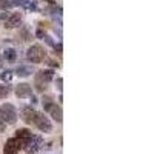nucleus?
<instances>
[{
    "mask_svg": "<svg viewBox=\"0 0 154 154\" xmlns=\"http://www.w3.org/2000/svg\"><path fill=\"white\" fill-rule=\"evenodd\" d=\"M54 79V71L53 69H42L34 75V86L38 93H43L49 86L51 80Z\"/></svg>",
    "mask_w": 154,
    "mask_h": 154,
    "instance_id": "obj_1",
    "label": "nucleus"
},
{
    "mask_svg": "<svg viewBox=\"0 0 154 154\" xmlns=\"http://www.w3.org/2000/svg\"><path fill=\"white\" fill-rule=\"evenodd\" d=\"M43 109L53 117L56 122H62L63 120V114H62V108H60V105H57L56 102H53L51 100V97H48V96H45L43 97Z\"/></svg>",
    "mask_w": 154,
    "mask_h": 154,
    "instance_id": "obj_2",
    "label": "nucleus"
},
{
    "mask_svg": "<svg viewBox=\"0 0 154 154\" xmlns=\"http://www.w3.org/2000/svg\"><path fill=\"white\" fill-rule=\"evenodd\" d=\"M0 119H2L6 125H12L17 120V109L11 103H3L0 106Z\"/></svg>",
    "mask_w": 154,
    "mask_h": 154,
    "instance_id": "obj_3",
    "label": "nucleus"
},
{
    "mask_svg": "<svg viewBox=\"0 0 154 154\" xmlns=\"http://www.w3.org/2000/svg\"><path fill=\"white\" fill-rule=\"evenodd\" d=\"M26 59L29 62H34V63H42L45 59H46V51L43 49V46L40 45H31L26 51Z\"/></svg>",
    "mask_w": 154,
    "mask_h": 154,
    "instance_id": "obj_4",
    "label": "nucleus"
},
{
    "mask_svg": "<svg viewBox=\"0 0 154 154\" xmlns=\"http://www.w3.org/2000/svg\"><path fill=\"white\" fill-rule=\"evenodd\" d=\"M28 140H23V139H17V137H11L8 142L5 143L3 152L5 154H17L20 149H25Z\"/></svg>",
    "mask_w": 154,
    "mask_h": 154,
    "instance_id": "obj_5",
    "label": "nucleus"
},
{
    "mask_svg": "<svg viewBox=\"0 0 154 154\" xmlns=\"http://www.w3.org/2000/svg\"><path fill=\"white\" fill-rule=\"evenodd\" d=\"M32 123H35V126L43 133H51V130H53V123H51V120L43 112H35V117H34Z\"/></svg>",
    "mask_w": 154,
    "mask_h": 154,
    "instance_id": "obj_6",
    "label": "nucleus"
},
{
    "mask_svg": "<svg viewBox=\"0 0 154 154\" xmlns=\"http://www.w3.org/2000/svg\"><path fill=\"white\" fill-rule=\"evenodd\" d=\"M42 148H43V137H42V136L32 134L31 139L28 140L26 146H25V151H26L28 154H35V152L40 151Z\"/></svg>",
    "mask_w": 154,
    "mask_h": 154,
    "instance_id": "obj_7",
    "label": "nucleus"
},
{
    "mask_svg": "<svg viewBox=\"0 0 154 154\" xmlns=\"http://www.w3.org/2000/svg\"><path fill=\"white\" fill-rule=\"evenodd\" d=\"M20 23H22V14L20 12H14V14H9L5 19V28H8V29L17 28V26H20Z\"/></svg>",
    "mask_w": 154,
    "mask_h": 154,
    "instance_id": "obj_8",
    "label": "nucleus"
},
{
    "mask_svg": "<svg viewBox=\"0 0 154 154\" xmlns=\"http://www.w3.org/2000/svg\"><path fill=\"white\" fill-rule=\"evenodd\" d=\"M35 109L31 106V105H25L20 111V117L26 122V123H32L34 122V117H35Z\"/></svg>",
    "mask_w": 154,
    "mask_h": 154,
    "instance_id": "obj_9",
    "label": "nucleus"
},
{
    "mask_svg": "<svg viewBox=\"0 0 154 154\" xmlns=\"http://www.w3.org/2000/svg\"><path fill=\"white\" fill-rule=\"evenodd\" d=\"M31 94H32V88H31V85H28V83H19V85L16 86V96H17L19 99L29 97Z\"/></svg>",
    "mask_w": 154,
    "mask_h": 154,
    "instance_id": "obj_10",
    "label": "nucleus"
},
{
    "mask_svg": "<svg viewBox=\"0 0 154 154\" xmlns=\"http://www.w3.org/2000/svg\"><path fill=\"white\" fill-rule=\"evenodd\" d=\"M16 6H22L28 11H37V3L34 0H14Z\"/></svg>",
    "mask_w": 154,
    "mask_h": 154,
    "instance_id": "obj_11",
    "label": "nucleus"
},
{
    "mask_svg": "<svg viewBox=\"0 0 154 154\" xmlns=\"http://www.w3.org/2000/svg\"><path fill=\"white\" fill-rule=\"evenodd\" d=\"M32 72H34V68L31 65H20L16 69V75H19V77H28Z\"/></svg>",
    "mask_w": 154,
    "mask_h": 154,
    "instance_id": "obj_12",
    "label": "nucleus"
},
{
    "mask_svg": "<svg viewBox=\"0 0 154 154\" xmlns=\"http://www.w3.org/2000/svg\"><path fill=\"white\" fill-rule=\"evenodd\" d=\"M3 60H6L9 63H14L17 60V51L14 48H6L3 53Z\"/></svg>",
    "mask_w": 154,
    "mask_h": 154,
    "instance_id": "obj_13",
    "label": "nucleus"
},
{
    "mask_svg": "<svg viewBox=\"0 0 154 154\" xmlns=\"http://www.w3.org/2000/svg\"><path fill=\"white\" fill-rule=\"evenodd\" d=\"M32 136V133L28 130V128H20V130L16 131V137L17 139H23V140H29Z\"/></svg>",
    "mask_w": 154,
    "mask_h": 154,
    "instance_id": "obj_14",
    "label": "nucleus"
},
{
    "mask_svg": "<svg viewBox=\"0 0 154 154\" xmlns=\"http://www.w3.org/2000/svg\"><path fill=\"white\" fill-rule=\"evenodd\" d=\"M0 79H2L5 83H9V82L12 80V71H9V69H5L2 74H0Z\"/></svg>",
    "mask_w": 154,
    "mask_h": 154,
    "instance_id": "obj_15",
    "label": "nucleus"
},
{
    "mask_svg": "<svg viewBox=\"0 0 154 154\" xmlns=\"http://www.w3.org/2000/svg\"><path fill=\"white\" fill-rule=\"evenodd\" d=\"M14 6H16L14 0H0V8L2 9H11Z\"/></svg>",
    "mask_w": 154,
    "mask_h": 154,
    "instance_id": "obj_16",
    "label": "nucleus"
},
{
    "mask_svg": "<svg viewBox=\"0 0 154 154\" xmlns=\"http://www.w3.org/2000/svg\"><path fill=\"white\" fill-rule=\"evenodd\" d=\"M11 93V86H8L6 83H0V97H6Z\"/></svg>",
    "mask_w": 154,
    "mask_h": 154,
    "instance_id": "obj_17",
    "label": "nucleus"
},
{
    "mask_svg": "<svg viewBox=\"0 0 154 154\" xmlns=\"http://www.w3.org/2000/svg\"><path fill=\"white\" fill-rule=\"evenodd\" d=\"M46 65L51 66V68H59V66H60V63L56 62V60H53V59H48V60H46Z\"/></svg>",
    "mask_w": 154,
    "mask_h": 154,
    "instance_id": "obj_18",
    "label": "nucleus"
},
{
    "mask_svg": "<svg viewBox=\"0 0 154 154\" xmlns=\"http://www.w3.org/2000/svg\"><path fill=\"white\" fill-rule=\"evenodd\" d=\"M45 35H46V31H45V29H42V28L37 29V32H35V37H37V38H43Z\"/></svg>",
    "mask_w": 154,
    "mask_h": 154,
    "instance_id": "obj_19",
    "label": "nucleus"
},
{
    "mask_svg": "<svg viewBox=\"0 0 154 154\" xmlns=\"http://www.w3.org/2000/svg\"><path fill=\"white\" fill-rule=\"evenodd\" d=\"M56 85H57V91L62 93V89H63V86H62L63 85V79H62V77H59V79L56 80Z\"/></svg>",
    "mask_w": 154,
    "mask_h": 154,
    "instance_id": "obj_20",
    "label": "nucleus"
},
{
    "mask_svg": "<svg viewBox=\"0 0 154 154\" xmlns=\"http://www.w3.org/2000/svg\"><path fill=\"white\" fill-rule=\"evenodd\" d=\"M43 40L46 42V45H49V46H54V42H53V38H51V37H49L48 34H46V35L43 37Z\"/></svg>",
    "mask_w": 154,
    "mask_h": 154,
    "instance_id": "obj_21",
    "label": "nucleus"
},
{
    "mask_svg": "<svg viewBox=\"0 0 154 154\" xmlns=\"http://www.w3.org/2000/svg\"><path fill=\"white\" fill-rule=\"evenodd\" d=\"M54 51H57V54H62V43L59 42L57 45L54 43Z\"/></svg>",
    "mask_w": 154,
    "mask_h": 154,
    "instance_id": "obj_22",
    "label": "nucleus"
},
{
    "mask_svg": "<svg viewBox=\"0 0 154 154\" xmlns=\"http://www.w3.org/2000/svg\"><path fill=\"white\" fill-rule=\"evenodd\" d=\"M5 128H6V123H5L2 119H0V133H3V131H5Z\"/></svg>",
    "mask_w": 154,
    "mask_h": 154,
    "instance_id": "obj_23",
    "label": "nucleus"
},
{
    "mask_svg": "<svg viewBox=\"0 0 154 154\" xmlns=\"http://www.w3.org/2000/svg\"><path fill=\"white\" fill-rule=\"evenodd\" d=\"M9 14H8V12H2V14H0V19H6Z\"/></svg>",
    "mask_w": 154,
    "mask_h": 154,
    "instance_id": "obj_24",
    "label": "nucleus"
},
{
    "mask_svg": "<svg viewBox=\"0 0 154 154\" xmlns=\"http://www.w3.org/2000/svg\"><path fill=\"white\" fill-rule=\"evenodd\" d=\"M0 66H3V57L0 56Z\"/></svg>",
    "mask_w": 154,
    "mask_h": 154,
    "instance_id": "obj_25",
    "label": "nucleus"
}]
</instances>
